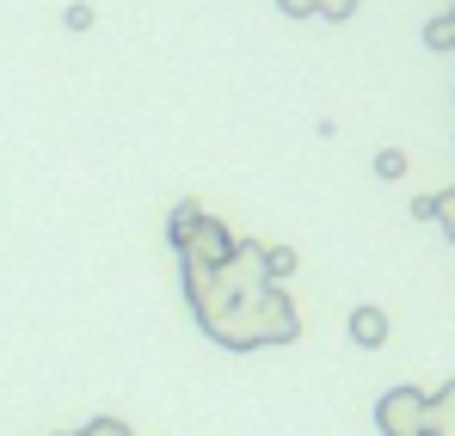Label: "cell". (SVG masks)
Returning <instances> with one entry per match:
<instances>
[{
    "label": "cell",
    "instance_id": "obj_11",
    "mask_svg": "<svg viewBox=\"0 0 455 436\" xmlns=\"http://www.w3.org/2000/svg\"><path fill=\"white\" fill-rule=\"evenodd\" d=\"M92 25V6H68V31H86Z\"/></svg>",
    "mask_w": 455,
    "mask_h": 436
},
{
    "label": "cell",
    "instance_id": "obj_4",
    "mask_svg": "<svg viewBox=\"0 0 455 436\" xmlns=\"http://www.w3.org/2000/svg\"><path fill=\"white\" fill-rule=\"evenodd\" d=\"M277 6H283L290 19H332V25L357 12V0H277Z\"/></svg>",
    "mask_w": 455,
    "mask_h": 436
},
{
    "label": "cell",
    "instance_id": "obj_8",
    "mask_svg": "<svg viewBox=\"0 0 455 436\" xmlns=\"http://www.w3.org/2000/svg\"><path fill=\"white\" fill-rule=\"evenodd\" d=\"M376 178H406V154L400 147H381L376 154Z\"/></svg>",
    "mask_w": 455,
    "mask_h": 436
},
{
    "label": "cell",
    "instance_id": "obj_9",
    "mask_svg": "<svg viewBox=\"0 0 455 436\" xmlns=\"http://www.w3.org/2000/svg\"><path fill=\"white\" fill-rule=\"evenodd\" d=\"M437 221H443V234L455 240V191H437Z\"/></svg>",
    "mask_w": 455,
    "mask_h": 436
},
{
    "label": "cell",
    "instance_id": "obj_3",
    "mask_svg": "<svg viewBox=\"0 0 455 436\" xmlns=\"http://www.w3.org/2000/svg\"><path fill=\"white\" fill-rule=\"evenodd\" d=\"M351 345H363V351L387 345V313L381 307H351Z\"/></svg>",
    "mask_w": 455,
    "mask_h": 436
},
{
    "label": "cell",
    "instance_id": "obj_1",
    "mask_svg": "<svg viewBox=\"0 0 455 436\" xmlns=\"http://www.w3.org/2000/svg\"><path fill=\"white\" fill-rule=\"evenodd\" d=\"M210 338H222V345H234V351L283 345V338H296V307H290V295L271 283V289H259V295H240L222 320L210 326Z\"/></svg>",
    "mask_w": 455,
    "mask_h": 436
},
{
    "label": "cell",
    "instance_id": "obj_5",
    "mask_svg": "<svg viewBox=\"0 0 455 436\" xmlns=\"http://www.w3.org/2000/svg\"><path fill=\"white\" fill-rule=\"evenodd\" d=\"M431 436H455V381L431 393Z\"/></svg>",
    "mask_w": 455,
    "mask_h": 436
},
{
    "label": "cell",
    "instance_id": "obj_6",
    "mask_svg": "<svg viewBox=\"0 0 455 436\" xmlns=\"http://www.w3.org/2000/svg\"><path fill=\"white\" fill-rule=\"evenodd\" d=\"M259 265H265L271 283H283V277L296 271V252H290V246H259Z\"/></svg>",
    "mask_w": 455,
    "mask_h": 436
},
{
    "label": "cell",
    "instance_id": "obj_2",
    "mask_svg": "<svg viewBox=\"0 0 455 436\" xmlns=\"http://www.w3.org/2000/svg\"><path fill=\"white\" fill-rule=\"evenodd\" d=\"M381 436H431V393L425 387H387L376 400Z\"/></svg>",
    "mask_w": 455,
    "mask_h": 436
},
{
    "label": "cell",
    "instance_id": "obj_10",
    "mask_svg": "<svg viewBox=\"0 0 455 436\" xmlns=\"http://www.w3.org/2000/svg\"><path fill=\"white\" fill-rule=\"evenodd\" d=\"M412 216H419V221H437V197H412Z\"/></svg>",
    "mask_w": 455,
    "mask_h": 436
},
{
    "label": "cell",
    "instance_id": "obj_7",
    "mask_svg": "<svg viewBox=\"0 0 455 436\" xmlns=\"http://www.w3.org/2000/svg\"><path fill=\"white\" fill-rule=\"evenodd\" d=\"M425 44H431V50H455V6L443 12V19L425 25Z\"/></svg>",
    "mask_w": 455,
    "mask_h": 436
}]
</instances>
